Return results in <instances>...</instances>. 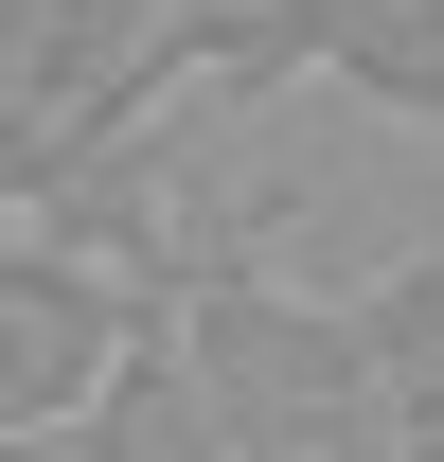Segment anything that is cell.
Wrapping results in <instances>:
<instances>
[{"label": "cell", "instance_id": "obj_1", "mask_svg": "<svg viewBox=\"0 0 444 462\" xmlns=\"http://www.w3.org/2000/svg\"><path fill=\"white\" fill-rule=\"evenodd\" d=\"M161 338H178V374H196V409H214L231 462H391L374 374H356V320H338L320 285H284L249 249H178Z\"/></svg>", "mask_w": 444, "mask_h": 462}, {"label": "cell", "instance_id": "obj_2", "mask_svg": "<svg viewBox=\"0 0 444 462\" xmlns=\"http://www.w3.org/2000/svg\"><path fill=\"white\" fill-rule=\"evenodd\" d=\"M161 125H178V71L143 0H0V214H71Z\"/></svg>", "mask_w": 444, "mask_h": 462}, {"label": "cell", "instance_id": "obj_3", "mask_svg": "<svg viewBox=\"0 0 444 462\" xmlns=\"http://www.w3.org/2000/svg\"><path fill=\"white\" fill-rule=\"evenodd\" d=\"M161 285H178V267H125V249H89V231L0 214V427L54 445L71 409L161 338Z\"/></svg>", "mask_w": 444, "mask_h": 462}, {"label": "cell", "instance_id": "obj_4", "mask_svg": "<svg viewBox=\"0 0 444 462\" xmlns=\"http://www.w3.org/2000/svg\"><path fill=\"white\" fill-rule=\"evenodd\" d=\"M338 320H356V374H374L391 462H444V231H409V249H391Z\"/></svg>", "mask_w": 444, "mask_h": 462}, {"label": "cell", "instance_id": "obj_5", "mask_svg": "<svg viewBox=\"0 0 444 462\" xmlns=\"http://www.w3.org/2000/svg\"><path fill=\"white\" fill-rule=\"evenodd\" d=\"M302 89H338V107L427 125V143H444V0H320V54H302Z\"/></svg>", "mask_w": 444, "mask_h": 462}, {"label": "cell", "instance_id": "obj_6", "mask_svg": "<svg viewBox=\"0 0 444 462\" xmlns=\"http://www.w3.org/2000/svg\"><path fill=\"white\" fill-rule=\"evenodd\" d=\"M161 18V71L178 107L214 89V107H267V89H302V54H320V0H143Z\"/></svg>", "mask_w": 444, "mask_h": 462}, {"label": "cell", "instance_id": "obj_7", "mask_svg": "<svg viewBox=\"0 0 444 462\" xmlns=\"http://www.w3.org/2000/svg\"><path fill=\"white\" fill-rule=\"evenodd\" d=\"M54 462H231V445H214V409H196V374H178V338H143L107 392L54 427Z\"/></svg>", "mask_w": 444, "mask_h": 462}, {"label": "cell", "instance_id": "obj_8", "mask_svg": "<svg viewBox=\"0 0 444 462\" xmlns=\"http://www.w3.org/2000/svg\"><path fill=\"white\" fill-rule=\"evenodd\" d=\"M0 462H54V445H18V427H0Z\"/></svg>", "mask_w": 444, "mask_h": 462}]
</instances>
